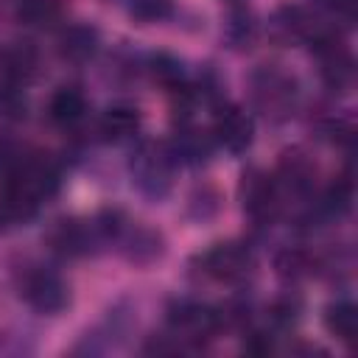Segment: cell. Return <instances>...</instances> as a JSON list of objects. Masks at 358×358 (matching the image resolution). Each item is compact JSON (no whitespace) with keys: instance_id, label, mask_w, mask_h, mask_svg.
<instances>
[{"instance_id":"obj_1","label":"cell","mask_w":358,"mask_h":358,"mask_svg":"<svg viewBox=\"0 0 358 358\" xmlns=\"http://www.w3.org/2000/svg\"><path fill=\"white\" fill-rule=\"evenodd\" d=\"M173 168H176V159L168 143H154V140L140 143L129 159L134 187L151 201H159L168 196L171 182H173Z\"/></svg>"},{"instance_id":"obj_2","label":"cell","mask_w":358,"mask_h":358,"mask_svg":"<svg viewBox=\"0 0 358 358\" xmlns=\"http://www.w3.org/2000/svg\"><path fill=\"white\" fill-rule=\"evenodd\" d=\"M252 101L266 117H288L296 101V81L277 70L274 64H263L252 73Z\"/></svg>"},{"instance_id":"obj_3","label":"cell","mask_w":358,"mask_h":358,"mask_svg":"<svg viewBox=\"0 0 358 358\" xmlns=\"http://www.w3.org/2000/svg\"><path fill=\"white\" fill-rule=\"evenodd\" d=\"M238 199L243 204V213L257 224L266 227L280 213V185L271 173L263 168H246L238 182Z\"/></svg>"},{"instance_id":"obj_4","label":"cell","mask_w":358,"mask_h":358,"mask_svg":"<svg viewBox=\"0 0 358 358\" xmlns=\"http://www.w3.org/2000/svg\"><path fill=\"white\" fill-rule=\"evenodd\" d=\"M20 296L36 310V313H45V316H56L67 308L70 302V288L67 282L45 268V266H31L20 274Z\"/></svg>"},{"instance_id":"obj_5","label":"cell","mask_w":358,"mask_h":358,"mask_svg":"<svg viewBox=\"0 0 358 358\" xmlns=\"http://www.w3.org/2000/svg\"><path fill=\"white\" fill-rule=\"evenodd\" d=\"M201 274L218 280V282H241L252 274L255 268V255L249 243L241 241H224L210 246L204 255H199Z\"/></svg>"},{"instance_id":"obj_6","label":"cell","mask_w":358,"mask_h":358,"mask_svg":"<svg viewBox=\"0 0 358 358\" xmlns=\"http://www.w3.org/2000/svg\"><path fill=\"white\" fill-rule=\"evenodd\" d=\"M168 322H171L173 333L187 338V341L210 338L224 324L221 310L201 305V302H193V299H173L168 305Z\"/></svg>"},{"instance_id":"obj_7","label":"cell","mask_w":358,"mask_h":358,"mask_svg":"<svg viewBox=\"0 0 358 358\" xmlns=\"http://www.w3.org/2000/svg\"><path fill=\"white\" fill-rule=\"evenodd\" d=\"M48 243L62 257H84V255L95 252V246H101L103 241H101V235L95 229V221L59 218L48 229Z\"/></svg>"},{"instance_id":"obj_8","label":"cell","mask_w":358,"mask_h":358,"mask_svg":"<svg viewBox=\"0 0 358 358\" xmlns=\"http://www.w3.org/2000/svg\"><path fill=\"white\" fill-rule=\"evenodd\" d=\"M213 140L224 145L229 154H243L255 140L252 117L235 103H215L213 115Z\"/></svg>"},{"instance_id":"obj_9","label":"cell","mask_w":358,"mask_h":358,"mask_svg":"<svg viewBox=\"0 0 358 358\" xmlns=\"http://www.w3.org/2000/svg\"><path fill=\"white\" fill-rule=\"evenodd\" d=\"M117 249L123 252V257L134 266H148L154 260H159L165 255V238L162 232H157L154 227L145 224H126L120 238H117Z\"/></svg>"},{"instance_id":"obj_10","label":"cell","mask_w":358,"mask_h":358,"mask_svg":"<svg viewBox=\"0 0 358 358\" xmlns=\"http://www.w3.org/2000/svg\"><path fill=\"white\" fill-rule=\"evenodd\" d=\"M274 179H277V185H285L288 190H294L299 196H308L316 182V165L310 162V157L302 148H288V151H282V157L277 162Z\"/></svg>"},{"instance_id":"obj_11","label":"cell","mask_w":358,"mask_h":358,"mask_svg":"<svg viewBox=\"0 0 358 358\" xmlns=\"http://www.w3.org/2000/svg\"><path fill=\"white\" fill-rule=\"evenodd\" d=\"M213 143H215L213 134H207V131H201L196 126L182 123L176 129L173 140L168 143V148H171L176 162H182V165H201L213 154Z\"/></svg>"},{"instance_id":"obj_12","label":"cell","mask_w":358,"mask_h":358,"mask_svg":"<svg viewBox=\"0 0 358 358\" xmlns=\"http://www.w3.org/2000/svg\"><path fill=\"white\" fill-rule=\"evenodd\" d=\"M39 204H42V201H39L31 190H25L22 185L6 182L3 190H0V229L31 221V218L36 215Z\"/></svg>"},{"instance_id":"obj_13","label":"cell","mask_w":358,"mask_h":358,"mask_svg":"<svg viewBox=\"0 0 358 358\" xmlns=\"http://www.w3.org/2000/svg\"><path fill=\"white\" fill-rule=\"evenodd\" d=\"M98 45H101L98 28L90 25V22H76V25H67L59 36V56L78 64V62L92 59Z\"/></svg>"},{"instance_id":"obj_14","label":"cell","mask_w":358,"mask_h":358,"mask_svg":"<svg viewBox=\"0 0 358 358\" xmlns=\"http://www.w3.org/2000/svg\"><path fill=\"white\" fill-rule=\"evenodd\" d=\"M98 131L103 134V140L109 143H123V140H131L137 131H140V112L129 103H115L109 106L101 120H98Z\"/></svg>"},{"instance_id":"obj_15","label":"cell","mask_w":358,"mask_h":358,"mask_svg":"<svg viewBox=\"0 0 358 358\" xmlns=\"http://www.w3.org/2000/svg\"><path fill=\"white\" fill-rule=\"evenodd\" d=\"M36 64H39V53L31 42H17L11 48L3 50V59H0V67H3V76L6 81L11 84H25L34 73H36Z\"/></svg>"},{"instance_id":"obj_16","label":"cell","mask_w":358,"mask_h":358,"mask_svg":"<svg viewBox=\"0 0 358 358\" xmlns=\"http://www.w3.org/2000/svg\"><path fill=\"white\" fill-rule=\"evenodd\" d=\"M48 115L59 126H76L87 115V98L78 87H59L48 101Z\"/></svg>"},{"instance_id":"obj_17","label":"cell","mask_w":358,"mask_h":358,"mask_svg":"<svg viewBox=\"0 0 358 358\" xmlns=\"http://www.w3.org/2000/svg\"><path fill=\"white\" fill-rule=\"evenodd\" d=\"M324 327L344 344H352L358 333V308L350 299H336L324 308Z\"/></svg>"},{"instance_id":"obj_18","label":"cell","mask_w":358,"mask_h":358,"mask_svg":"<svg viewBox=\"0 0 358 358\" xmlns=\"http://www.w3.org/2000/svg\"><path fill=\"white\" fill-rule=\"evenodd\" d=\"M62 14H64L62 0H20L17 6V20L31 28L53 25L62 20Z\"/></svg>"},{"instance_id":"obj_19","label":"cell","mask_w":358,"mask_h":358,"mask_svg":"<svg viewBox=\"0 0 358 358\" xmlns=\"http://www.w3.org/2000/svg\"><path fill=\"white\" fill-rule=\"evenodd\" d=\"M313 257H310V252H305V249H296V246H288V249H282V252H277V257H274V271L280 274V280H285V282H299V280H305L310 271H313Z\"/></svg>"},{"instance_id":"obj_20","label":"cell","mask_w":358,"mask_h":358,"mask_svg":"<svg viewBox=\"0 0 358 358\" xmlns=\"http://www.w3.org/2000/svg\"><path fill=\"white\" fill-rule=\"evenodd\" d=\"M148 73L154 76V81H159L162 87H168V92H179L185 87H190L182 62L173 59V56H168V53H154L148 59Z\"/></svg>"},{"instance_id":"obj_21","label":"cell","mask_w":358,"mask_h":358,"mask_svg":"<svg viewBox=\"0 0 358 358\" xmlns=\"http://www.w3.org/2000/svg\"><path fill=\"white\" fill-rule=\"evenodd\" d=\"M31 157H34V151L25 148L20 140H14L8 134H0V179L3 182L14 179L28 165Z\"/></svg>"},{"instance_id":"obj_22","label":"cell","mask_w":358,"mask_h":358,"mask_svg":"<svg viewBox=\"0 0 358 358\" xmlns=\"http://www.w3.org/2000/svg\"><path fill=\"white\" fill-rule=\"evenodd\" d=\"M255 31H257V22H255L252 11L243 8V6H235V8L229 11V17H227V28H224L227 39H229L235 48H241V45H246V42L255 39Z\"/></svg>"},{"instance_id":"obj_23","label":"cell","mask_w":358,"mask_h":358,"mask_svg":"<svg viewBox=\"0 0 358 358\" xmlns=\"http://www.w3.org/2000/svg\"><path fill=\"white\" fill-rule=\"evenodd\" d=\"M350 204H352V182H350L347 176H341V179H336V182L327 187V193H324V199H322V207H324L330 215H344V213L350 210Z\"/></svg>"},{"instance_id":"obj_24","label":"cell","mask_w":358,"mask_h":358,"mask_svg":"<svg viewBox=\"0 0 358 358\" xmlns=\"http://www.w3.org/2000/svg\"><path fill=\"white\" fill-rule=\"evenodd\" d=\"M173 3L171 0H129V14L140 22H159L171 17Z\"/></svg>"},{"instance_id":"obj_25","label":"cell","mask_w":358,"mask_h":358,"mask_svg":"<svg viewBox=\"0 0 358 358\" xmlns=\"http://www.w3.org/2000/svg\"><path fill=\"white\" fill-rule=\"evenodd\" d=\"M25 115V95L17 84L6 81L0 84V117L3 120H17Z\"/></svg>"},{"instance_id":"obj_26","label":"cell","mask_w":358,"mask_h":358,"mask_svg":"<svg viewBox=\"0 0 358 358\" xmlns=\"http://www.w3.org/2000/svg\"><path fill=\"white\" fill-rule=\"evenodd\" d=\"M218 193L213 190V187H201V190H196L193 196H190V218H196V221H207V218H213L215 213H218Z\"/></svg>"},{"instance_id":"obj_27","label":"cell","mask_w":358,"mask_h":358,"mask_svg":"<svg viewBox=\"0 0 358 358\" xmlns=\"http://www.w3.org/2000/svg\"><path fill=\"white\" fill-rule=\"evenodd\" d=\"M299 310H302V305H299L296 296H280V299H274V305H271L268 313H271V319L277 324L288 327V324H294L299 319Z\"/></svg>"},{"instance_id":"obj_28","label":"cell","mask_w":358,"mask_h":358,"mask_svg":"<svg viewBox=\"0 0 358 358\" xmlns=\"http://www.w3.org/2000/svg\"><path fill=\"white\" fill-rule=\"evenodd\" d=\"M246 350H249V352H257V355H266V352L271 350V338H268L266 333H260V330H257V333H252V336H249Z\"/></svg>"},{"instance_id":"obj_29","label":"cell","mask_w":358,"mask_h":358,"mask_svg":"<svg viewBox=\"0 0 358 358\" xmlns=\"http://www.w3.org/2000/svg\"><path fill=\"white\" fill-rule=\"evenodd\" d=\"M322 8H333V11H341L347 17H352V0H316Z\"/></svg>"}]
</instances>
